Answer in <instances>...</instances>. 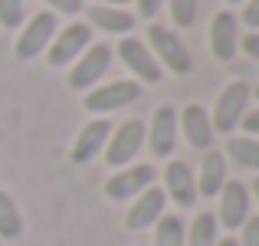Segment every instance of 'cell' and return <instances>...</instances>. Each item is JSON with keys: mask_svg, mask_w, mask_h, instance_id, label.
Returning <instances> with one entry per match:
<instances>
[{"mask_svg": "<svg viewBox=\"0 0 259 246\" xmlns=\"http://www.w3.org/2000/svg\"><path fill=\"white\" fill-rule=\"evenodd\" d=\"M148 50L151 56L158 59L161 69H171L174 76H187L194 69V59H190L187 46L181 43V36L171 30V26H161V23H148Z\"/></svg>", "mask_w": 259, "mask_h": 246, "instance_id": "cell-1", "label": "cell"}, {"mask_svg": "<svg viewBox=\"0 0 259 246\" xmlns=\"http://www.w3.org/2000/svg\"><path fill=\"white\" fill-rule=\"evenodd\" d=\"M141 99V82L135 79H118V82H105V86H95L85 92L82 108L92 115H108V112H118L125 105H135Z\"/></svg>", "mask_w": 259, "mask_h": 246, "instance_id": "cell-2", "label": "cell"}, {"mask_svg": "<svg viewBox=\"0 0 259 246\" xmlns=\"http://www.w3.org/2000/svg\"><path fill=\"white\" fill-rule=\"evenodd\" d=\"M249 86L246 82H230L227 89L220 92V99H217L213 112H210V125H213V135H233L236 128H240L243 115H246V105H249Z\"/></svg>", "mask_w": 259, "mask_h": 246, "instance_id": "cell-3", "label": "cell"}, {"mask_svg": "<svg viewBox=\"0 0 259 246\" xmlns=\"http://www.w3.org/2000/svg\"><path fill=\"white\" fill-rule=\"evenodd\" d=\"M92 46V26L89 23H69L66 30H56L53 43L46 46V63L53 69H66Z\"/></svg>", "mask_w": 259, "mask_h": 246, "instance_id": "cell-4", "label": "cell"}, {"mask_svg": "<svg viewBox=\"0 0 259 246\" xmlns=\"http://www.w3.org/2000/svg\"><path fill=\"white\" fill-rule=\"evenodd\" d=\"M145 148V121L141 118H128L108 135V145H105V164L108 168H128L135 161V154Z\"/></svg>", "mask_w": 259, "mask_h": 246, "instance_id": "cell-5", "label": "cell"}, {"mask_svg": "<svg viewBox=\"0 0 259 246\" xmlns=\"http://www.w3.org/2000/svg\"><path fill=\"white\" fill-rule=\"evenodd\" d=\"M108 66H112V46H108V43H92L82 56L72 63L69 89H72V92H89V89H95L99 79L108 72Z\"/></svg>", "mask_w": 259, "mask_h": 246, "instance_id": "cell-6", "label": "cell"}, {"mask_svg": "<svg viewBox=\"0 0 259 246\" xmlns=\"http://www.w3.org/2000/svg\"><path fill=\"white\" fill-rule=\"evenodd\" d=\"M220 210H217V223H220L227 233H233V230H240L243 223L249 220V203H253V197H249V187L243 181H236V177H227V184L220 187Z\"/></svg>", "mask_w": 259, "mask_h": 246, "instance_id": "cell-7", "label": "cell"}, {"mask_svg": "<svg viewBox=\"0 0 259 246\" xmlns=\"http://www.w3.org/2000/svg\"><path fill=\"white\" fill-rule=\"evenodd\" d=\"M53 36H56V13H50V10L33 13V17L23 23V30H20L17 59H23V63L36 59L39 53H46V46L53 43Z\"/></svg>", "mask_w": 259, "mask_h": 246, "instance_id": "cell-8", "label": "cell"}, {"mask_svg": "<svg viewBox=\"0 0 259 246\" xmlns=\"http://www.w3.org/2000/svg\"><path fill=\"white\" fill-rule=\"evenodd\" d=\"M154 184V168L151 164H128V168H118L112 177L105 181V197L108 200H135L141 190H148Z\"/></svg>", "mask_w": 259, "mask_h": 246, "instance_id": "cell-9", "label": "cell"}, {"mask_svg": "<svg viewBox=\"0 0 259 246\" xmlns=\"http://www.w3.org/2000/svg\"><path fill=\"white\" fill-rule=\"evenodd\" d=\"M118 56L121 63H125V69H132L135 82H161V76H164V69L158 66V59L151 56V50H148L145 39L138 36H121L118 43Z\"/></svg>", "mask_w": 259, "mask_h": 246, "instance_id": "cell-10", "label": "cell"}, {"mask_svg": "<svg viewBox=\"0 0 259 246\" xmlns=\"http://www.w3.org/2000/svg\"><path fill=\"white\" fill-rule=\"evenodd\" d=\"M164 207H167V194L151 184L148 190H141V194L132 200V207H128V214H125V227L132 230V233L151 230L154 223L164 217Z\"/></svg>", "mask_w": 259, "mask_h": 246, "instance_id": "cell-11", "label": "cell"}, {"mask_svg": "<svg viewBox=\"0 0 259 246\" xmlns=\"http://www.w3.org/2000/svg\"><path fill=\"white\" fill-rule=\"evenodd\" d=\"M164 190L167 197L177 203V207H184V210H190V207H197V177H194V168H190L187 161H181V158H167V168H164Z\"/></svg>", "mask_w": 259, "mask_h": 246, "instance_id": "cell-12", "label": "cell"}, {"mask_svg": "<svg viewBox=\"0 0 259 246\" xmlns=\"http://www.w3.org/2000/svg\"><path fill=\"white\" fill-rule=\"evenodd\" d=\"M210 53L217 63H230L240 53V20L233 10H220L213 13L210 23Z\"/></svg>", "mask_w": 259, "mask_h": 246, "instance_id": "cell-13", "label": "cell"}, {"mask_svg": "<svg viewBox=\"0 0 259 246\" xmlns=\"http://www.w3.org/2000/svg\"><path fill=\"white\" fill-rule=\"evenodd\" d=\"M145 141L151 145L154 158H171L177 148V108L161 105L151 115V125H145Z\"/></svg>", "mask_w": 259, "mask_h": 246, "instance_id": "cell-14", "label": "cell"}, {"mask_svg": "<svg viewBox=\"0 0 259 246\" xmlns=\"http://www.w3.org/2000/svg\"><path fill=\"white\" fill-rule=\"evenodd\" d=\"M181 132L184 138H187L190 148H197V151H210V145H213V125H210V112L203 105H197V102H190V105H184L181 112Z\"/></svg>", "mask_w": 259, "mask_h": 246, "instance_id": "cell-15", "label": "cell"}, {"mask_svg": "<svg viewBox=\"0 0 259 246\" xmlns=\"http://www.w3.org/2000/svg\"><path fill=\"white\" fill-rule=\"evenodd\" d=\"M108 135H112V125H108L105 118L89 121L82 132H79V138L72 141V151H69L72 164H89V161H95V158H99V151H105Z\"/></svg>", "mask_w": 259, "mask_h": 246, "instance_id": "cell-16", "label": "cell"}, {"mask_svg": "<svg viewBox=\"0 0 259 246\" xmlns=\"http://www.w3.org/2000/svg\"><path fill=\"white\" fill-rule=\"evenodd\" d=\"M85 17L89 26H95L102 33H118V36H132L135 23H138V17L128 13L125 7H102V4H92L85 10Z\"/></svg>", "mask_w": 259, "mask_h": 246, "instance_id": "cell-17", "label": "cell"}, {"mask_svg": "<svg viewBox=\"0 0 259 246\" xmlns=\"http://www.w3.org/2000/svg\"><path fill=\"white\" fill-rule=\"evenodd\" d=\"M197 197H217L227 184V154L223 151H203V164L197 171Z\"/></svg>", "mask_w": 259, "mask_h": 246, "instance_id": "cell-18", "label": "cell"}, {"mask_svg": "<svg viewBox=\"0 0 259 246\" xmlns=\"http://www.w3.org/2000/svg\"><path fill=\"white\" fill-rule=\"evenodd\" d=\"M217 230H220L217 214L203 210V214H197L194 223L187 227V233H184V246H217V240H220Z\"/></svg>", "mask_w": 259, "mask_h": 246, "instance_id": "cell-19", "label": "cell"}, {"mask_svg": "<svg viewBox=\"0 0 259 246\" xmlns=\"http://www.w3.org/2000/svg\"><path fill=\"white\" fill-rule=\"evenodd\" d=\"M227 154L233 158V164L246 171H259V138L249 135H230L227 138Z\"/></svg>", "mask_w": 259, "mask_h": 246, "instance_id": "cell-20", "label": "cell"}, {"mask_svg": "<svg viewBox=\"0 0 259 246\" xmlns=\"http://www.w3.org/2000/svg\"><path fill=\"white\" fill-rule=\"evenodd\" d=\"M20 233H23L20 207L13 203V197L0 187V240H20Z\"/></svg>", "mask_w": 259, "mask_h": 246, "instance_id": "cell-21", "label": "cell"}, {"mask_svg": "<svg viewBox=\"0 0 259 246\" xmlns=\"http://www.w3.org/2000/svg\"><path fill=\"white\" fill-rule=\"evenodd\" d=\"M184 220L177 214H164L158 223H154V246H184Z\"/></svg>", "mask_w": 259, "mask_h": 246, "instance_id": "cell-22", "label": "cell"}, {"mask_svg": "<svg viewBox=\"0 0 259 246\" xmlns=\"http://www.w3.org/2000/svg\"><path fill=\"white\" fill-rule=\"evenodd\" d=\"M167 10H171V20L181 30L197 23V10H200V0H167Z\"/></svg>", "mask_w": 259, "mask_h": 246, "instance_id": "cell-23", "label": "cell"}, {"mask_svg": "<svg viewBox=\"0 0 259 246\" xmlns=\"http://www.w3.org/2000/svg\"><path fill=\"white\" fill-rule=\"evenodd\" d=\"M23 4L26 0H0V26L4 30H20V23H23Z\"/></svg>", "mask_w": 259, "mask_h": 246, "instance_id": "cell-24", "label": "cell"}, {"mask_svg": "<svg viewBox=\"0 0 259 246\" xmlns=\"http://www.w3.org/2000/svg\"><path fill=\"white\" fill-rule=\"evenodd\" d=\"M50 7V13H66V17H76L82 10V0H43Z\"/></svg>", "mask_w": 259, "mask_h": 246, "instance_id": "cell-25", "label": "cell"}, {"mask_svg": "<svg viewBox=\"0 0 259 246\" xmlns=\"http://www.w3.org/2000/svg\"><path fill=\"white\" fill-rule=\"evenodd\" d=\"M240 230H243V236L236 240L240 246H259V217H249Z\"/></svg>", "mask_w": 259, "mask_h": 246, "instance_id": "cell-26", "label": "cell"}, {"mask_svg": "<svg viewBox=\"0 0 259 246\" xmlns=\"http://www.w3.org/2000/svg\"><path fill=\"white\" fill-rule=\"evenodd\" d=\"M236 20H243L249 26V33H256L259 30V0H246L243 4V17H236Z\"/></svg>", "mask_w": 259, "mask_h": 246, "instance_id": "cell-27", "label": "cell"}, {"mask_svg": "<svg viewBox=\"0 0 259 246\" xmlns=\"http://www.w3.org/2000/svg\"><path fill=\"white\" fill-rule=\"evenodd\" d=\"M240 50L246 53L249 59H256V63H259V33H246V36L240 39Z\"/></svg>", "mask_w": 259, "mask_h": 246, "instance_id": "cell-28", "label": "cell"}, {"mask_svg": "<svg viewBox=\"0 0 259 246\" xmlns=\"http://www.w3.org/2000/svg\"><path fill=\"white\" fill-rule=\"evenodd\" d=\"M161 7H164V0H138V17H145L151 23V17H158Z\"/></svg>", "mask_w": 259, "mask_h": 246, "instance_id": "cell-29", "label": "cell"}, {"mask_svg": "<svg viewBox=\"0 0 259 246\" xmlns=\"http://www.w3.org/2000/svg\"><path fill=\"white\" fill-rule=\"evenodd\" d=\"M240 128L249 135V138H259V108H256V112H246V115H243Z\"/></svg>", "mask_w": 259, "mask_h": 246, "instance_id": "cell-30", "label": "cell"}, {"mask_svg": "<svg viewBox=\"0 0 259 246\" xmlns=\"http://www.w3.org/2000/svg\"><path fill=\"white\" fill-rule=\"evenodd\" d=\"M92 4H102V7H128L132 0H92Z\"/></svg>", "mask_w": 259, "mask_h": 246, "instance_id": "cell-31", "label": "cell"}, {"mask_svg": "<svg viewBox=\"0 0 259 246\" xmlns=\"http://www.w3.org/2000/svg\"><path fill=\"white\" fill-rule=\"evenodd\" d=\"M217 246H240V243H236L233 233H230V236H223V240H217Z\"/></svg>", "mask_w": 259, "mask_h": 246, "instance_id": "cell-32", "label": "cell"}, {"mask_svg": "<svg viewBox=\"0 0 259 246\" xmlns=\"http://www.w3.org/2000/svg\"><path fill=\"white\" fill-rule=\"evenodd\" d=\"M249 197H256V203H259V177L253 181V187H249Z\"/></svg>", "mask_w": 259, "mask_h": 246, "instance_id": "cell-33", "label": "cell"}, {"mask_svg": "<svg viewBox=\"0 0 259 246\" xmlns=\"http://www.w3.org/2000/svg\"><path fill=\"white\" fill-rule=\"evenodd\" d=\"M227 4H230V7H243V4H246V0H227Z\"/></svg>", "mask_w": 259, "mask_h": 246, "instance_id": "cell-34", "label": "cell"}, {"mask_svg": "<svg viewBox=\"0 0 259 246\" xmlns=\"http://www.w3.org/2000/svg\"><path fill=\"white\" fill-rule=\"evenodd\" d=\"M249 95H256V102H259V86H256V89H249Z\"/></svg>", "mask_w": 259, "mask_h": 246, "instance_id": "cell-35", "label": "cell"}]
</instances>
